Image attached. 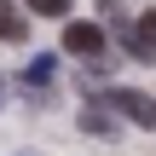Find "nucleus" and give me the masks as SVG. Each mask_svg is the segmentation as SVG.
<instances>
[{
	"label": "nucleus",
	"mask_w": 156,
	"mask_h": 156,
	"mask_svg": "<svg viewBox=\"0 0 156 156\" xmlns=\"http://www.w3.org/2000/svg\"><path fill=\"white\" fill-rule=\"evenodd\" d=\"M17 156H41V151H17Z\"/></svg>",
	"instance_id": "8"
},
{
	"label": "nucleus",
	"mask_w": 156,
	"mask_h": 156,
	"mask_svg": "<svg viewBox=\"0 0 156 156\" xmlns=\"http://www.w3.org/2000/svg\"><path fill=\"white\" fill-rule=\"evenodd\" d=\"M0 93H6V81H0Z\"/></svg>",
	"instance_id": "9"
},
{
	"label": "nucleus",
	"mask_w": 156,
	"mask_h": 156,
	"mask_svg": "<svg viewBox=\"0 0 156 156\" xmlns=\"http://www.w3.org/2000/svg\"><path fill=\"white\" fill-rule=\"evenodd\" d=\"M52 69H58V58H52V52H41V58L23 69V81H29V87H46V81H52Z\"/></svg>",
	"instance_id": "4"
},
{
	"label": "nucleus",
	"mask_w": 156,
	"mask_h": 156,
	"mask_svg": "<svg viewBox=\"0 0 156 156\" xmlns=\"http://www.w3.org/2000/svg\"><path fill=\"white\" fill-rule=\"evenodd\" d=\"M29 12H41V17H64L69 12V0H23Z\"/></svg>",
	"instance_id": "6"
},
{
	"label": "nucleus",
	"mask_w": 156,
	"mask_h": 156,
	"mask_svg": "<svg viewBox=\"0 0 156 156\" xmlns=\"http://www.w3.org/2000/svg\"><path fill=\"white\" fill-rule=\"evenodd\" d=\"M104 104H110L116 116H127L133 127L156 133V98H151V93H139V87H110V93H104Z\"/></svg>",
	"instance_id": "1"
},
{
	"label": "nucleus",
	"mask_w": 156,
	"mask_h": 156,
	"mask_svg": "<svg viewBox=\"0 0 156 156\" xmlns=\"http://www.w3.org/2000/svg\"><path fill=\"white\" fill-rule=\"evenodd\" d=\"M104 46H110V35L98 23H64V52L69 58H104Z\"/></svg>",
	"instance_id": "2"
},
{
	"label": "nucleus",
	"mask_w": 156,
	"mask_h": 156,
	"mask_svg": "<svg viewBox=\"0 0 156 156\" xmlns=\"http://www.w3.org/2000/svg\"><path fill=\"white\" fill-rule=\"evenodd\" d=\"M139 35L151 41V52H156V12H145V17H139Z\"/></svg>",
	"instance_id": "7"
},
{
	"label": "nucleus",
	"mask_w": 156,
	"mask_h": 156,
	"mask_svg": "<svg viewBox=\"0 0 156 156\" xmlns=\"http://www.w3.org/2000/svg\"><path fill=\"white\" fill-rule=\"evenodd\" d=\"M23 29H29V23H23V17H17L6 0H0V35H6V41H23Z\"/></svg>",
	"instance_id": "5"
},
{
	"label": "nucleus",
	"mask_w": 156,
	"mask_h": 156,
	"mask_svg": "<svg viewBox=\"0 0 156 156\" xmlns=\"http://www.w3.org/2000/svg\"><path fill=\"white\" fill-rule=\"evenodd\" d=\"M75 127L93 133V139H116V110H110V104H87V110L75 116Z\"/></svg>",
	"instance_id": "3"
}]
</instances>
